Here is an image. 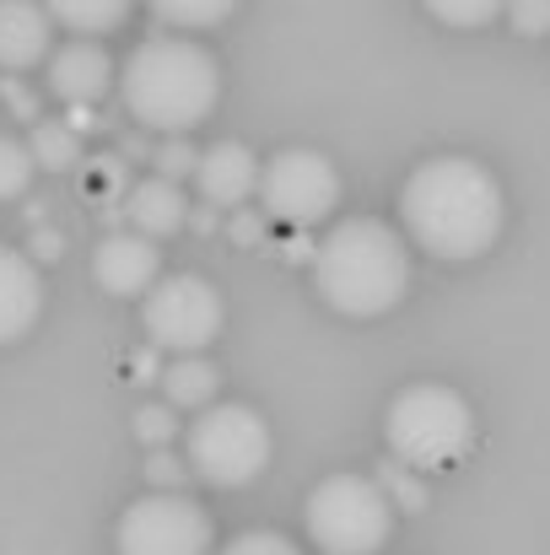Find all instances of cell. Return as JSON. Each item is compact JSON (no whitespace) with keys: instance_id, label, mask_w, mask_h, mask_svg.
<instances>
[{"instance_id":"2e32d148","label":"cell","mask_w":550,"mask_h":555,"mask_svg":"<svg viewBox=\"0 0 550 555\" xmlns=\"http://www.w3.org/2000/svg\"><path fill=\"white\" fill-rule=\"evenodd\" d=\"M163 388H168V404L174 410H210V399L221 388V372H216V362H205V357H179V362H168V372H163Z\"/></svg>"},{"instance_id":"cb8c5ba5","label":"cell","mask_w":550,"mask_h":555,"mask_svg":"<svg viewBox=\"0 0 550 555\" xmlns=\"http://www.w3.org/2000/svg\"><path fill=\"white\" fill-rule=\"evenodd\" d=\"M152 168H157V179L179 184V179H194V168H200V152H194L183 135H168V141L152 152Z\"/></svg>"},{"instance_id":"ac0fdd59","label":"cell","mask_w":550,"mask_h":555,"mask_svg":"<svg viewBox=\"0 0 550 555\" xmlns=\"http://www.w3.org/2000/svg\"><path fill=\"white\" fill-rule=\"evenodd\" d=\"M27 152H33V163H38V168L65 173V168H76V163H81V135H76L65 119H38V125H33Z\"/></svg>"},{"instance_id":"30bf717a","label":"cell","mask_w":550,"mask_h":555,"mask_svg":"<svg viewBox=\"0 0 550 555\" xmlns=\"http://www.w3.org/2000/svg\"><path fill=\"white\" fill-rule=\"evenodd\" d=\"M92 281L108 297H146L163 281V254L141 232H108L92 254Z\"/></svg>"},{"instance_id":"44dd1931","label":"cell","mask_w":550,"mask_h":555,"mask_svg":"<svg viewBox=\"0 0 550 555\" xmlns=\"http://www.w3.org/2000/svg\"><path fill=\"white\" fill-rule=\"evenodd\" d=\"M378 486H383V496L394 502V513H426V475L405 469L399 459L378 464Z\"/></svg>"},{"instance_id":"1f68e13d","label":"cell","mask_w":550,"mask_h":555,"mask_svg":"<svg viewBox=\"0 0 550 555\" xmlns=\"http://www.w3.org/2000/svg\"><path fill=\"white\" fill-rule=\"evenodd\" d=\"M65 125H71L76 135H87V130H98V114H92V108H71V119H65Z\"/></svg>"},{"instance_id":"f1b7e54d","label":"cell","mask_w":550,"mask_h":555,"mask_svg":"<svg viewBox=\"0 0 550 555\" xmlns=\"http://www.w3.org/2000/svg\"><path fill=\"white\" fill-rule=\"evenodd\" d=\"M5 103H11V114H22V119L38 125V103H33V92H27L22 81H5Z\"/></svg>"},{"instance_id":"4316f807","label":"cell","mask_w":550,"mask_h":555,"mask_svg":"<svg viewBox=\"0 0 550 555\" xmlns=\"http://www.w3.org/2000/svg\"><path fill=\"white\" fill-rule=\"evenodd\" d=\"M508 16L524 38H546L550 33V0H508Z\"/></svg>"},{"instance_id":"6da1fadb","label":"cell","mask_w":550,"mask_h":555,"mask_svg":"<svg viewBox=\"0 0 550 555\" xmlns=\"http://www.w3.org/2000/svg\"><path fill=\"white\" fill-rule=\"evenodd\" d=\"M405 232L437 259H481L502 237V184L475 157H432L399 189Z\"/></svg>"},{"instance_id":"277c9868","label":"cell","mask_w":550,"mask_h":555,"mask_svg":"<svg viewBox=\"0 0 550 555\" xmlns=\"http://www.w3.org/2000/svg\"><path fill=\"white\" fill-rule=\"evenodd\" d=\"M383 442H388V459H399L415 475L453 469L475 442V410L448 383H410L388 399Z\"/></svg>"},{"instance_id":"4dcf8cb0","label":"cell","mask_w":550,"mask_h":555,"mask_svg":"<svg viewBox=\"0 0 550 555\" xmlns=\"http://www.w3.org/2000/svg\"><path fill=\"white\" fill-rule=\"evenodd\" d=\"M27 254H38V259H60V254H65V237L43 227V232H33V248H27Z\"/></svg>"},{"instance_id":"484cf974","label":"cell","mask_w":550,"mask_h":555,"mask_svg":"<svg viewBox=\"0 0 550 555\" xmlns=\"http://www.w3.org/2000/svg\"><path fill=\"white\" fill-rule=\"evenodd\" d=\"M221 555H297V545L286 534H270V529H254V534H238Z\"/></svg>"},{"instance_id":"3957f363","label":"cell","mask_w":550,"mask_h":555,"mask_svg":"<svg viewBox=\"0 0 550 555\" xmlns=\"http://www.w3.org/2000/svg\"><path fill=\"white\" fill-rule=\"evenodd\" d=\"M314 281L335 313L378 319V313L399 308V297L410 286V254L394 227H383L372 216H351L324 232V243L314 254Z\"/></svg>"},{"instance_id":"9a60e30c","label":"cell","mask_w":550,"mask_h":555,"mask_svg":"<svg viewBox=\"0 0 550 555\" xmlns=\"http://www.w3.org/2000/svg\"><path fill=\"white\" fill-rule=\"evenodd\" d=\"M125 221H130V232H141V237H168V232H179L183 221H189V199H183L179 184H168V179H141V184L130 189V199H125Z\"/></svg>"},{"instance_id":"7a4b0ae2","label":"cell","mask_w":550,"mask_h":555,"mask_svg":"<svg viewBox=\"0 0 550 555\" xmlns=\"http://www.w3.org/2000/svg\"><path fill=\"white\" fill-rule=\"evenodd\" d=\"M125 114L141 130L183 135L194 130L221 98V65L194 38H146L119 76Z\"/></svg>"},{"instance_id":"8fae6325","label":"cell","mask_w":550,"mask_h":555,"mask_svg":"<svg viewBox=\"0 0 550 555\" xmlns=\"http://www.w3.org/2000/svg\"><path fill=\"white\" fill-rule=\"evenodd\" d=\"M108 87H114V60H108L103 43L76 38V43H65V49L49 54V92L65 108H92Z\"/></svg>"},{"instance_id":"5b68a950","label":"cell","mask_w":550,"mask_h":555,"mask_svg":"<svg viewBox=\"0 0 550 555\" xmlns=\"http://www.w3.org/2000/svg\"><path fill=\"white\" fill-rule=\"evenodd\" d=\"M303 524L324 555H378L394 534V502L367 475H330L308 491Z\"/></svg>"},{"instance_id":"d6986e66","label":"cell","mask_w":550,"mask_h":555,"mask_svg":"<svg viewBox=\"0 0 550 555\" xmlns=\"http://www.w3.org/2000/svg\"><path fill=\"white\" fill-rule=\"evenodd\" d=\"M130 173H125V157H92L81 163V199L98 205V210H114L130 199Z\"/></svg>"},{"instance_id":"8992f818","label":"cell","mask_w":550,"mask_h":555,"mask_svg":"<svg viewBox=\"0 0 550 555\" xmlns=\"http://www.w3.org/2000/svg\"><path fill=\"white\" fill-rule=\"evenodd\" d=\"M183 448H189V469L205 486L232 491V486H248V480L265 475V464H270V426L248 404H210V410L194 415Z\"/></svg>"},{"instance_id":"ffe728a7","label":"cell","mask_w":550,"mask_h":555,"mask_svg":"<svg viewBox=\"0 0 550 555\" xmlns=\"http://www.w3.org/2000/svg\"><path fill=\"white\" fill-rule=\"evenodd\" d=\"M146 5L157 11V22L183 27V33H200V27H216V22H227L238 0H146Z\"/></svg>"},{"instance_id":"5bb4252c","label":"cell","mask_w":550,"mask_h":555,"mask_svg":"<svg viewBox=\"0 0 550 555\" xmlns=\"http://www.w3.org/2000/svg\"><path fill=\"white\" fill-rule=\"evenodd\" d=\"M54 38V16L43 0H0V65L5 70H27L49 54Z\"/></svg>"},{"instance_id":"52a82bcc","label":"cell","mask_w":550,"mask_h":555,"mask_svg":"<svg viewBox=\"0 0 550 555\" xmlns=\"http://www.w3.org/2000/svg\"><path fill=\"white\" fill-rule=\"evenodd\" d=\"M221 319H227L221 292L200 275H163L141 302L146 340L157 351H174V357H200L221 335Z\"/></svg>"},{"instance_id":"7402d4cb","label":"cell","mask_w":550,"mask_h":555,"mask_svg":"<svg viewBox=\"0 0 550 555\" xmlns=\"http://www.w3.org/2000/svg\"><path fill=\"white\" fill-rule=\"evenodd\" d=\"M33 152L22 146V141H11V135H0V199H16V194H27L33 184Z\"/></svg>"},{"instance_id":"d4e9b609","label":"cell","mask_w":550,"mask_h":555,"mask_svg":"<svg viewBox=\"0 0 550 555\" xmlns=\"http://www.w3.org/2000/svg\"><path fill=\"white\" fill-rule=\"evenodd\" d=\"M174 431H179L174 404H146V410H136V437H141L146 448H168Z\"/></svg>"},{"instance_id":"e0dca14e","label":"cell","mask_w":550,"mask_h":555,"mask_svg":"<svg viewBox=\"0 0 550 555\" xmlns=\"http://www.w3.org/2000/svg\"><path fill=\"white\" fill-rule=\"evenodd\" d=\"M43 5H49V16H54L60 27H71V33H81V38H98V33L125 27V16H130L136 0H43Z\"/></svg>"},{"instance_id":"9c48e42d","label":"cell","mask_w":550,"mask_h":555,"mask_svg":"<svg viewBox=\"0 0 550 555\" xmlns=\"http://www.w3.org/2000/svg\"><path fill=\"white\" fill-rule=\"evenodd\" d=\"M259 205L270 221H286V227H319L335 205H341V173L330 157L319 152H281L265 163L259 173Z\"/></svg>"},{"instance_id":"4fadbf2b","label":"cell","mask_w":550,"mask_h":555,"mask_svg":"<svg viewBox=\"0 0 550 555\" xmlns=\"http://www.w3.org/2000/svg\"><path fill=\"white\" fill-rule=\"evenodd\" d=\"M43 313V275L22 248L0 243V346L22 340Z\"/></svg>"},{"instance_id":"ba28073f","label":"cell","mask_w":550,"mask_h":555,"mask_svg":"<svg viewBox=\"0 0 550 555\" xmlns=\"http://www.w3.org/2000/svg\"><path fill=\"white\" fill-rule=\"evenodd\" d=\"M119 555H210V513L183 491H152L125 507Z\"/></svg>"},{"instance_id":"83f0119b","label":"cell","mask_w":550,"mask_h":555,"mask_svg":"<svg viewBox=\"0 0 550 555\" xmlns=\"http://www.w3.org/2000/svg\"><path fill=\"white\" fill-rule=\"evenodd\" d=\"M183 475H189V464H179V459H174L168 448H157V453L146 459V480H152L157 491H179Z\"/></svg>"},{"instance_id":"7c38bea8","label":"cell","mask_w":550,"mask_h":555,"mask_svg":"<svg viewBox=\"0 0 550 555\" xmlns=\"http://www.w3.org/2000/svg\"><path fill=\"white\" fill-rule=\"evenodd\" d=\"M259 173H265V163H254V152H248V146H238V141H221V146L200 152L194 189H200V199H205V205H216V210H232V205H243V199L259 189Z\"/></svg>"},{"instance_id":"f546056e","label":"cell","mask_w":550,"mask_h":555,"mask_svg":"<svg viewBox=\"0 0 550 555\" xmlns=\"http://www.w3.org/2000/svg\"><path fill=\"white\" fill-rule=\"evenodd\" d=\"M265 221H270L265 210H259V216L238 210V221H232V237H238V243H259V237H265Z\"/></svg>"},{"instance_id":"603a6c76","label":"cell","mask_w":550,"mask_h":555,"mask_svg":"<svg viewBox=\"0 0 550 555\" xmlns=\"http://www.w3.org/2000/svg\"><path fill=\"white\" fill-rule=\"evenodd\" d=\"M421 5L448 27H486L497 11H508V0H421Z\"/></svg>"}]
</instances>
